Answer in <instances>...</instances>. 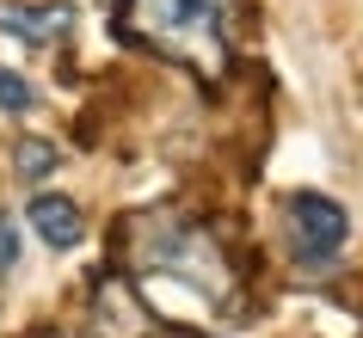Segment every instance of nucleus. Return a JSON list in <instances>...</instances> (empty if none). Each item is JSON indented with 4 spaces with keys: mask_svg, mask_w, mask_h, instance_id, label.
<instances>
[{
    "mask_svg": "<svg viewBox=\"0 0 363 338\" xmlns=\"http://www.w3.org/2000/svg\"><path fill=\"white\" fill-rule=\"evenodd\" d=\"M117 271L142 289V283H179L185 295L203 308H234L240 301V271H234L228 246L216 240V227L179 215V209H142L123 215L111 240Z\"/></svg>",
    "mask_w": 363,
    "mask_h": 338,
    "instance_id": "nucleus-1",
    "label": "nucleus"
},
{
    "mask_svg": "<svg viewBox=\"0 0 363 338\" xmlns=\"http://www.w3.org/2000/svg\"><path fill=\"white\" fill-rule=\"evenodd\" d=\"M117 25L154 56L185 62L197 74H222L234 50V0H117Z\"/></svg>",
    "mask_w": 363,
    "mask_h": 338,
    "instance_id": "nucleus-2",
    "label": "nucleus"
},
{
    "mask_svg": "<svg viewBox=\"0 0 363 338\" xmlns=\"http://www.w3.org/2000/svg\"><path fill=\"white\" fill-rule=\"evenodd\" d=\"M160 326H172V320L154 314L148 289H135L123 271L93 277V338H160Z\"/></svg>",
    "mask_w": 363,
    "mask_h": 338,
    "instance_id": "nucleus-3",
    "label": "nucleus"
},
{
    "mask_svg": "<svg viewBox=\"0 0 363 338\" xmlns=\"http://www.w3.org/2000/svg\"><path fill=\"white\" fill-rule=\"evenodd\" d=\"M284 222H289V252L302 264H326L345 246V234H351V215L333 197H320V191H296L284 203Z\"/></svg>",
    "mask_w": 363,
    "mask_h": 338,
    "instance_id": "nucleus-4",
    "label": "nucleus"
},
{
    "mask_svg": "<svg viewBox=\"0 0 363 338\" xmlns=\"http://www.w3.org/2000/svg\"><path fill=\"white\" fill-rule=\"evenodd\" d=\"M0 31L43 50V43H62L74 31V6L68 0H0Z\"/></svg>",
    "mask_w": 363,
    "mask_h": 338,
    "instance_id": "nucleus-5",
    "label": "nucleus"
},
{
    "mask_svg": "<svg viewBox=\"0 0 363 338\" xmlns=\"http://www.w3.org/2000/svg\"><path fill=\"white\" fill-rule=\"evenodd\" d=\"M25 215H31V227L43 234V246H56V252H74V246L86 240V215H80L74 197H50V191H38Z\"/></svg>",
    "mask_w": 363,
    "mask_h": 338,
    "instance_id": "nucleus-6",
    "label": "nucleus"
},
{
    "mask_svg": "<svg viewBox=\"0 0 363 338\" xmlns=\"http://www.w3.org/2000/svg\"><path fill=\"white\" fill-rule=\"evenodd\" d=\"M13 167H19L25 185H38V179H50V172L62 167V154H56V142H38V135H25L19 148H13Z\"/></svg>",
    "mask_w": 363,
    "mask_h": 338,
    "instance_id": "nucleus-7",
    "label": "nucleus"
},
{
    "mask_svg": "<svg viewBox=\"0 0 363 338\" xmlns=\"http://www.w3.org/2000/svg\"><path fill=\"white\" fill-rule=\"evenodd\" d=\"M31 105H38L31 80H25V74H13V68H0V111H6V117H25Z\"/></svg>",
    "mask_w": 363,
    "mask_h": 338,
    "instance_id": "nucleus-8",
    "label": "nucleus"
},
{
    "mask_svg": "<svg viewBox=\"0 0 363 338\" xmlns=\"http://www.w3.org/2000/svg\"><path fill=\"white\" fill-rule=\"evenodd\" d=\"M19 264V222L13 215H0V277Z\"/></svg>",
    "mask_w": 363,
    "mask_h": 338,
    "instance_id": "nucleus-9",
    "label": "nucleus"
},
{
    "mask_svg": "<svg viewBox=\"0 0 363 338\" xmlns=\"http://www.w3.org/2000/svg\"><path fill=\"white\" fill-rule=\"evenodd\" d=\"M38 338H74V332H38Z\"/></svg>",
    "mask_w": 363,
    "mask_h": 338,
    "instance_id": "nucleus-10",
    "label": "nucleus"
}]
</instances>
